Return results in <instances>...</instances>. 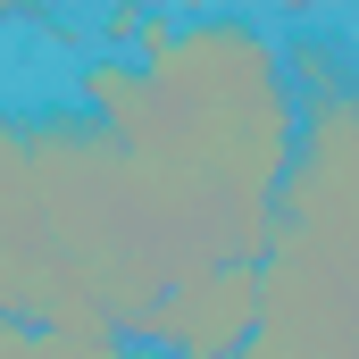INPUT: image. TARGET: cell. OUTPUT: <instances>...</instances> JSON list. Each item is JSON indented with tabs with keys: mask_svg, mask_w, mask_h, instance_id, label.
<instances>
[{
	"mask_svg": "<svg viewBox=\"0 0 359 359\" xmlns=\"http://www.w3.org/2000/svg\"><path fill=\"white\" fill-rule=\"evenodd\" d=\"M142 25H151V8H109V17H100L109 50H117V42H142Z\"/></svg>",
	"mask_w": 359,
	"mask_h": 359,
	"instance_id": "5",
	"label": "cell"
},
{
	"mask_svg": "<svg viewBox=\"0 0 359 359\" xmlns=\"http://www.w3.org/2000/svg\"><path fill=\"white\" fill-rule=\"evenodd\" d=\"M0 359H25V326L17 318H0Z\"/></svg>",
	"mask_w": 359,
	"mask_h": 359,
	"instance_id": "6",
	"label": "cell"
},
{
	"mask_svg": "<svg viewBox=\"0 0 359 359\" xmlns=\"http://www.w3.org/2000/svg\"><path fill=\"white\" fill-rule=\"evenodd\" d=\"M25 168L42 201V234L59 276L92 301V318L134 343L159 292L201 268H259L276 209H209L151 168H134L84 109L25 117Z\"/></svg>",
	"mask_w": 359,
	"mask_h": 359,
	"instance_id": "2",
	"label": "cell"
},
{
	"mask_svg": "<svg viewBox=\"0 0 359 359\" xmlns=\"http://www.w3.org/2000/svg\"><path fill=\"white\" fill-rule=\"evenodd\" d=\"M251 326H259V268H201L176 292H159L134 343L159 359H234Z\"/></svg>",
	"mask_w": 359,
	"mask_h": 359,
	"instance_id": "3",
	"label": "cell"
},
{
	"mask_svg": "<svg viewBox=\"0 0 359 359\" xmlns=\"http://www.w3.org/2000/svg\"><path fill=\"white\" fill-rule=\"evenodd\" d=\"M25 359H159L142 343H76V334H25Z\"/></svg>",
	"mask_w": 359,
	"mask_h": 359,
	"instance_id": "4",
	"label": "cell"
},
{
	"mask_svg": "<svg viewBox=\"0 0 359 359\" xmlns=\"http://www.w3.org/2000/svg\"><path fill=\"white\" fill-rule=\"evenodd\" d=\"M76 109L159 184L209 209H276L301 100L259 17H151L134 59L100 50Z\"/></svg>",
	"mask_w": 359,
	"mask_h": 359,
	"instance_id": "1",
	"label": "cell"
}]
</instances>
